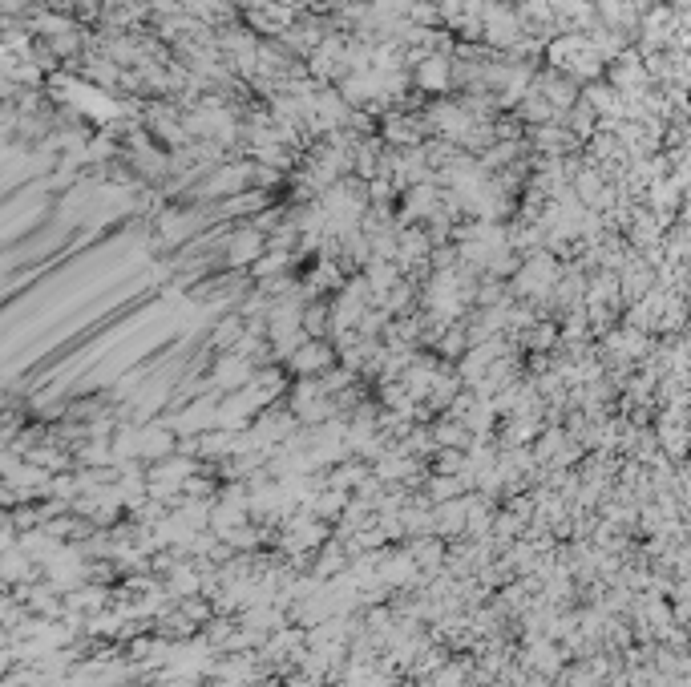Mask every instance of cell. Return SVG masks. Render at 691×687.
<instances>
[{"mask_svg": "<svg viewBox=\"0 0 691 687\" xmlns=\"http://www.w3.org/2000/svg\"><path fill=\"white\" fill-rule=\"evenodd\" d=\"M263 255H267V235L259 227H243L227 243V263L231 267H255Z\"/></svg>", "mask_w": 691, "mask_h": 687, "instance_id": "obj_1", "label": "cell"}, {"mask_svg": "<svg viewBox=\"0 0 691 687\" xmlns=\"http://www.w3.org/2000/svg\"><path fill=\"white\" fill-rule=\"evenodd\" d=\"M332 360H336V356H332V348H328L324 340H304L300 348L291 352L287 368L300 372V376H324V368H328Z\"/></svg>", "mask_w": 691, "mask_h": 687, "instance_id": "obj_2", "label": "cell"}, {"mask_svg": "<svg viewBox=\"0 0 691 687\" xmlns=\"http://www.w3.org/2000/svg\"><path fill=\"white\" fill-rule=\"evenodd\" d=\"M417 81L425 85V89H445L449 85V65L437 57V61H425L421 69H417Z\"/></svg>", "mask_w": 691, "mask_h": 687, "instance_id": "obj_3", "label": "cell"}]
</instances>
